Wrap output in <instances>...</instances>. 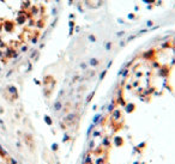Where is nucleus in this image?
I'll use <instances>...</instances> for the list:
<instances>
[{
	"mask_svg": "<svg viewBox=\"0 0 175 164\" xmlns=\"http://www.w3.org/2000/svg\"><path fill=\"white\" fill-rule=\"evenodd\" d=\"M9 91H10V92H12V94H16V89L13 88V86H10V88H9Z\"/></svg>",
	"mask_w": 175,
	"mask_h": 164,
	"instance_id": "nucleus-3",
	"label": "nucleus"
},
{
	"mask_svg": "<svg viewBox=\"0 0 175 164\" xmlns=\"http://www.w3.org/2000/svg\"><path fill=\"white\" fill-rule=\"evenodd\" d=\"M12 28H13V25H12L11 23H5V29H6L7 31H10V30H12Z\"/></svg>",
	"mask_w": 175,
	"mask_h": 164,
	"instance_id": "nucleus-2",
	"label": "nucleus"
},
{
	"mask_svg": "<svg viewBox=\"0 0 175 164\" xmlns=\"http://www.w3.org/2000/svg\"><path fill=\"white\" fill-rule=\"evenodd\" d=\"M25 19H27V17H25V16H22V14H19V17L17 18V23H18V24H23Z\"/></svg>",
	"mask_w": 175,
	"mask_h": 164,
	"instance_id": "nucleus-1",
	"label": "nucleus"
},
{
	"mask_svg": "<svg viewBox=\"0 0 175 164\" xmlns=\"http://www.w3.org/2000/svg\"><path fill=\"white\" fill-rule=\"evenodd\" d=\"M1 1H4V0H1Z\"/></svg>",
	"mask_w": 175,
	"mask_h": 164,
	"instance_id": "nucleus-4",
	"label": "nucleus"
}]
</instances>
